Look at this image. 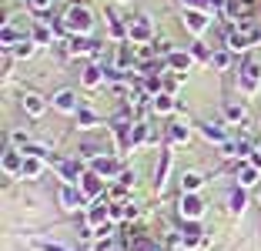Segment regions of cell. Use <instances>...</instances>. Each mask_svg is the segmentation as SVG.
I'll return each instance as SVG.
<instances>
[{
    "mask_svg": "<svg viewBox=\"0 0 261 251\" xmlns=\"http://www.w3.org/2000/svg\"><path fill=\"white\" fill-rule=\"evenodd\" d=\"M91 10L84 7V4H70L67 7V14H64V27H67V34H84L87 37V31H91Z\"/></svg>",
    "mask_w": 261,
    "mask_h": 251,
    "instance_id": "1",
    "label": "cell"
},
{
    "mask_svg": "<svg viewBox=\"0 0 261 251\" xmlns=\"http://www.w3.org/2000/svg\"><path fill=\"white\" fill-rule=\"evenodd\" d=\"M258 87H261V61L248 57L245 67H241V91H245V94H254Z\"/></svg>",
    "mask_w": 261,
    "mask_h": 251,
    "instance_id": "2",
    "label": "cell"
},
{
    "mask_svg": "<svg viewBox=\"0 0 261 251\" xmlns=\"http://www.w3.org/2000/svg\"><path fill=\"white\" fill-rule=\"evenodd\" d=\"M154 31H151V20L147 17H134V20H127V40L130 44H151Z\"/></svg>",
    "mask_w": 261,
    "mask_h": 251,
    "instance_id": "3",
    "label": "cell"
},
{
    "mask_svg": "<svg viewBox=\"0 0 261 251\" xmlns=\"http://www.w3.org/2000/svg\"><path fill=\"white\" fill-rule=\"evenodd\" d=\"M177 211H181V218L198 221L201 214H204V201L198 198V191H194V194H181V201H177Z\"/></svg>",
    "mask_w": 261,
    "mask_h": 251,
    "instance_id": "4",
    "label": "cell"
},
{
    "mask_svg": "<svg viewBox=\"0 0 261 251\" xmlns=\"http://www.w3.org/2000/svg\"><path fill=\"white\" fill-rule=\"evenodd\" d=\"M77 184H81V191H84V198H87V201L104 198V178L94 174V171H84V178H81Z\"/></svg>",
    "mask_w": 261,
    "mask_h": 251,
    "instance_id": "5",
    "label": "cell"
},
{
    "mask_svg": "<svg viewBox=\"0 0 261 251\" xmlns=\"http://www.w3.org/2000/svg\"><path fill=\"white\" fill-rule=\"evenodd\" d=\"M91 171H94V174H100L104 181H111V178H121V167H117V161L108 158V154H97V158L91 161Z\"/></svg>",
    "mask_w": 261,
    "mask_h": 251,
    "instance_id": "6",
    "label": "cell"
},
{
    "mask_svg": "<svg viewBox=\"0 0 261 251\" xmlns=\"http://www.w3.org/2000/svg\"><path fill=\"white\" fill-rule=\"evenodd\" d=\"M211 23V10H185V27L191 34H204Z\"/></svg>",
    "mask_w": 261,
    "mask_h": 251,
    "instance_id": "7",
    "label": "cell"
},
{
    "mask_svg": "<svg viewBox=\"0 0 261 251\" xmlns=\"http://www.w3.org/2000/svg\"><path fill=\"white\" fill-rule=\"evenodd\" d=\"M54 107L61 111V114H77V107H81V97H77L74 91H67V87H64V91H57V94H54Z\"/></svg>",
    "mask_w": 261,
    "mask_h": 251,
    "instance_id": "8",
    "label": "cell"
},
{
    "mask_svg": "<svg viewBox=\"0 0 261 251\" xmlns=\"http://www.w3.org/2000/svg\"><path fill=\"white\" fill-rule=\"evenodd\" d=\"M130 128H134L130 121H114V144H117V151H121V154L134 147V137H130Z\"/></svg>",
    "mask_w": 261,
    "mask_h": 251,
    "instance_id": "9",
    "label": "cell"
},
{
    "mask_svg": "<svg viewBox=\"0 0 261 251\" xmlns=\"http://www.w3.org/2000/svg\"><path fill=\"white\" fill-rule=\"evenodd\" d=\"M111 221V208L104 205V201H91V208H87V224H91V228H100V224H108Z\"/></svg>",
    "mask_w": 261,
    "mask_h": 251,
    "instance_id": "10",
    "label": "cell"
},
{
    "mask_svg": "<svg viewBox=\"0 0 261 251\" xmlns=\"http://www.w3.org/2000/svg\"><path fill=\"white\" fill-rule=\"evenodd\" d=\"M23 158H27L23 151H17V147H7V151H4V174H7V178H14V174L20 178Z\"/></svg>",
    "mask_w": 261,
    "mask_h": 251,
    "instance_id": "11",
    "label": "cell"
},
{
    "mask_svg": "<svg viewBox=\"0 0 261 251\" xmlns=\"http://www.w3.org/2000/svg\"><path fill=\"white\" fill-rule=\"evenodd\" d=\"M251 4L254 0H224L221 7H224V14H228V20H245V17L251 14Z\"/></svg>",
    "mask_w": 261,
    "mask_h": 251,
    "instance_id": "12",
    "label": "cell"
},
{
    "mask_svg": "<svg viewBox=\"0 0 261 251\" xmlns=\"http://www.w3.org/2000/svg\"><path fill=\"white\" fill-rule=\"evenodd\" d=\"M54 164H57V171H61V178H64L67 184H74V181H81V178H84V171H81V164H74V161L54 158Z\"/></svg>",
    "mask_w": 261,
    "mask_h": 251,
    "instance_id": "13",
    "label": "cell"
},
{
    "mask_svg": "<svg viewBox=\"0 0 261 251\" xmlns=\"http://www.w3.org/2000/svg\"><path fill=\"white\" fill-rule=\"evenodd\" d=\"M67 54H70V57H81V54H97V44H91L84 34H74V37H70V44H67Z\"/></svg>",
    "mask_w": 261,
    "mask_h": 251,
    "instance_id": "14",
    "label": "cell"
},
{
    "mask_svg": "<svg viewBox=\"0 0 261 251\" xmlns=\"http://www.w3.org/2000/svg\"><path fill=\"white\" fill-rule=\"evenodd\" d=\"M194 64V57H191V51H171V57H168V67L174 70V74H185L188 67Z\"/></svg>",
    "mask_w": 261,
    "mask_h": 251,
    "instance_id": "15",
    "label": "cell"
},
{
    "mask_svg": "<svg viewBox=\"0 0 261 251\" xmlns=\"http://www.w3.org/2000/svg\"><path fill=\"white\" fill-rule=\"evenodd\" d=\"M81 84H84V87H100V84H108V70L104 67H97V64H91V67L84 70V77H81Z\"/></svg>",
    "mask_w": 261,
    "mask_h": 251,
    "instance_id": "16",
    "label": "cell"
},
{
    "mask_svg": "<svg viewBox=\"0 0 261 251\" xmlns=\"http://www.w3.org/2000/svg\"><path fill=\"white\" fill-rule=\"evenodd\" d=\"M20 104H23V111H27V114H31V117H40V114H44V111H47V101L44 97H40V94H23V101H20Z\"/></svg>",
    "mask_w": 261,
    "mask_h": 251,
    "instance_id": "17",
    "label": "cell"
},
{
    "mask_svg": "<svg viewBox=\"0 0 261 251\" xmlns=\"http://www.w3.org/2000/svg\"><path fill=\"white\" fill-rule=\"evenodd\" d=\"M138 218V208L130 205V201H117L111 205V221H134Z\"/></svg>",
    "mask_w": 261,
    "mask_h": 251,
    "instance_id": "18",
    "label": "cell"
},
{
    "mask_svg": "<svg viewBox=\"0 0 261 251\" xmlns=\"http://www.w3.org/2000/svg\"><path fill=\"white\" fill-rule=\"evenodd\" d=\"M174 97H171V94L168 91H161V94H154V97H151V111H154V114H171V111H174Z\"/></svg>",
    "mask_w": 261,
    "mask_h": 251,
    "instance_id": "19",
    "label": "cell"
},
{
    "mask_svg": "<svg viewBox=\"0 0 261 251\" xmlns=\"http://www.w3.org/2000/svg\"><path fill=\"white\" fill-rule=\"evenodd\" d=\"M40 171H44V158H34V154H27V158H23V167H20V178L34 181V178H40Z\"/></svg>",
    "mask_w": 261,
    "mask_h": 251,
    "instance_id": "20",
    "label": "cell"
},
{
    "mask_svg": "<svg viewBox=\"0 0 261 251\" xmlns=\"http://www.w3.org/2000/svg\"><path fill=\"white\" fill-rule=\"evenodd\" d=\"M258 178H261V167L258 164H241V171H238V184H241V188L258 184Z\"/></svg>",
    "mask_w": 261,
    "mask_h": 251,
    "instance_id": "21",
    "label": "cell"
},
{
    "mask_svg": "<svg viewBox=\"0 0 261 251\" xmlns=\"http://www.w3.org/2000/svg\"><path fill=\"white\" fill-rule=\"evenodd\" d=\"M201 134H204V141H215V144H224V141H228V128H224V124H204Z\"/></svg>",
    "mask_w": 261,
    "mask_h": 251,
    "instance_id": "22",
    "label": "cell"
},
{
    "mask_svg": "<svg viewBox=\"0 0 261 251\" xmlns=\"http://www.w3.org/2000/svg\"><path fill=\"white\" fill-rule=\"evenodd\" d=\"M84 191H74V188H70V184H64V188H61V205L64 208H77V205H84Z\"/></svg>",
    "mask_w": 261,
    "mask_h": 251,
    "instance_id": "23",
    "label": "cell"
},
{
    "mask_svg": "<svg viewBox=\"0 0 261 251\" xmlns=\"http://www.w3.org/2000/svg\"><path fill=\"white\" fill-rule=\"evenodd\" d=\"M57 34L50 31V27H47V23H34V31H31V40L37 47H44V44H50V40H54Z\"/></svg>",
    "mask_w": 261,
    "mask_h": 251,
    "instance_id": "24",
    "label": "cell"
},
{
    "mask_svg": "<svg viewBox=\"0 0 261 251\" xmlns=\"http://www.w3.org/2000/svg\"><path fill=\"white\" fill-rule=\"evenodd\" d=\"M201 235H204V231H201L198 224H188L185 235H181V244H185V248H198V244H201Z\"/></svg>",
    "mask_w": 261,
    "mask_h": 251,
    "instance_id": "25",
    "label": "cell"
},
{
    "mask_svg": "<svg viewBox=\"0 0 261 251\" xmlns=\"http://www.w3.org/2000/svg\"><path fill=\"white\" fill-rule=\"evenodd\" d=\"M211 54H215V51H211V47H204L201 40H194V44H191V57H194V64H211Z\"/></svg>",
    "mask_w": 261,
    "mask_h": 251,
    "instance_id": "26",
    "label": "cell"
},
{
    "mask_svg": "<svg viewBox=\"0 0 261 251\" xmlns=\"http://www.w3.org/2000/svg\"><path fill=\"white\" fill-rule=\"evenodd\" d=\"M231 54H234V51H228V47L215 51V54H211V67H215V70H228V64H231Z\"/></svg>",
    "mask_w": 261,
    "mask_h": 251,
    "instance_id": "27",
    "label": "cell"
},
{
    "mask_svg": "<svg viewBox=\"0 0 261 251\" xmlns=\"http://www.w3.org/2000/svg\"><path fill=\"white\" fill-rule=\"evenodd\" d=\"M201 184H204V178H201L198 171H188V174L181 178V188H185V194H194V191H198Z\"/></svg>",
    "mask_w": 261,
    "mask_h": 251,
    "instance_id": "28",
    "label": "cell"
},
{
    "mask_svg": "<svg viewBox=\"0 0 261 251\" xmlns=\"http://www.w3.org/2000/svg\"><path fill=\"white\" fill-rule=\"evenodd\" d=\"M34 51H37V44H34L31 37H27V40H20V44H17V47H14L10 54H14L17 61H27V57H34Z\"/></svg>",
    "mask_w": 261,
    "mask_h": 251,
    "instance_id": "29",
    "label": "cell"
},
{
    "mask_svg": "<svg viewBox=\"0 0 261 251\" xmlns=\"http://www.w3.org/2000/svg\"><path fill=\"white\" fill-rule=\"evenodd\" d=\"M245 188H241V184H238V188H234V191H231V198H228V208H231V211H234V214H241V211H245Z\"/></svg>",
    "mask_w": 261,
    "mask_h": 251,
    "instance_id": "30",
    "label": "cell"
},
{
    "mask_svg": "<svg viewBox=\"0 0 261 251\" xmlns=\"http://www.w3.org/2000/svg\"><path fill=\"white\" fill-rule=\"evenodd\" d=\"M168 171H171V154H161V164H158V174H154V188H164Z\"/></svg>",
    "mask_w": 261,
    "mask_h": 251,
    "instance_id": "31",
    "label": "cell"
},
{
    "mask_svg": "<svg viewBox=\"0 0 261 251\" xmlns=\"http://www.w3.org/2000/svg\"><path fill=\"white\" fill-rule=\"evenodd\" d=\"M168 137H171V141H174V144H177V141L185 144L188 137H191V131H188V124L181 121V124H171V128H168Z\"/></svg>",
    "mask_w": 261,
    "mask_h": 251,
    "instance_id": "32",
    "label": "cell"
},
{
    "mask_svg": "<svg viewBox=\"0 0 261 251\" xmlns=\"http://www.w3.org/2000/svg\"><path fill=\"white\" fill-rule=\"evenodd\" d=\"M108 34L114 40H127V23H121L117 17H111V23H108Z\"/></svg>",
    "mask_w": 261,
    "mask_h": 251,
    "instance_id": "33",
    "label": "cell"
},
{
    "mask_svg": "<svg viewBox=\"0 0 261 251\" xmlns=\"http://www.w3.org/2000/svg\"><path fill=\"white\" fill-rule=\"evenodd\" d=\"M130 137H134V147L147 144V141H151V131H147V124H134V128H130Z\"/></svg>",
    "mask_w": 261,
    "mask_h": 251,
    "instance_id": "34",
    "label": "cell"
},
{
    "mask_svg": "<svg viewBox=\"0 0 261 251\" xmlns=\"http://www.w3.org/2000/svg\"><path fill=\"white\" fill-rule=\"evenodd\" d=\"M224 117H228L231 124H241L245 121V104H228L224 107Z\"/></svg>",
    "mask_w": 261,
    "mask_h": 251,
    "instance_id": "35",
    "label": "cell"
},
{
    "mask_svg": "<svg viewBox=\"0 0 261 251\" xmlns=\"http://www.w3.org/2000/svg\"><path fill=\"white\" fill-rule=\"evenodd\" d=\"M77 124H81V128H91V124H97V114H94V111H84V107H77Z\"/></svg>",
    "mask_w": 261,
    "mask_h": 251,
    "instance_id": "36",
    "label": "cell"
},
{
    "mask_svg": "<svg viewBox=\"0 0 261 251\" xmlns=\"http://www.w3.org/2000/svg\"><path fill=\"white\" fill-rule=\"evenodd\" d=\"M10 141H14L17 151H27V147H31V137L23 134V131H14V134H10Z\"/></svg>",
    "mask_w": 261,
    "mask_h": 251,
    "instance_id": "37",
    "label": "cell"
},
{
    "mask_svg": "<svg viewBox=\"0 0 261 251\" xmlns=\"http://www.w3.org/2000/svg\"><path fill=\"white\" fill-rule=\"evenodd\" d=\"M27 7H31L34 14H47V10H50V0H27Z\"/></svg>",
    "mask_w": 261,
    "mask_h": 251,
    "instance_id": "38",
    "label": "cell"
},
{
    "mask_svg": "<svg viewBox=\"0 0 261 251\" xmlns=\"http://www.w3.org/2000/svg\"><path fill=\"white\" fill-rule=\"evenodd\" d=\"M188 10H211V0H181Z\"/></svg>",
    "mask_w": 261,
    "mask_h": 251,
    "instance_id": "39",
    "label": "cell"
},
{
    "mask_svg": "<svg viewBox=\"0 0 261 251\" xmlns=\"http://www.w3.org/2000/svg\"><path fill=\"white\" fill-rule=\"evenodd\" d=\"M117 184H124V188H130V184H134V171H121V178H117Z\"/></svg>",
    "mask_w": 261,
    "mask_h": 251,
    "instance_id": "40",
    "label": "cell"
},
{
    "mask_svg": "<svg viewBox=\"0 0 261 251\" xmlns=\"http://www.w3.org/2000/svg\"><path fill=\"white\" fill-rule=\"evenodd\" d=\"M40 251H64V248H57V244H40Z\"/></svg>",
    "mask_w": 261,
    "mask_h": 251,
    "instance_id": "41",
    "label": "cell"
},
{
    "mask_svg": "<svg viewBox=\"0 0 261 251\" xmlns=\"http://www.w3.org/2000/svg\"><path fill=\"white\" fill-rule=\"evenodd\" d=\"M258 154H261V144H258Z\"/></svg>",
    "mask_w": 261,
    "mask_h": 251,
    "instance_id": "42",
    "label": "cell"
}]
</instances>
